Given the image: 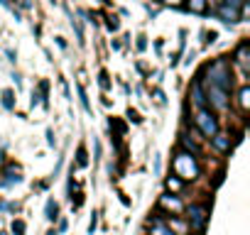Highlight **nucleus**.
Returning <instances> with one entry per match:
<instances>
[{"mask_svg":"<svg viewBox=\"0 0 250 235\" xmlns=\"http://www.w3.org/2000/svg\"><path fill=\"white\" fill-rule=\"evenodd\" d=\"M243 3H245V0H221V15L235 20L240 8H243Z\"/></svg>","mask_w":250,"mask_h":235,"instance_id":"4","label":"nucleus"},{"mask_svg":"<svg viewBox=\"0 0 250 235\" xmlns=\"http://www.w3.org/2000/svg\"><path fill=\"white\" fill-rule=\"evenodd\" d=\"M208 83L221 88V91H228V69H226V61H216L211 69H208Z\"/></svg>","mask_w":250,"mask_h":235,"instance_id":"2","label":"nucleus"},{"mask_svg":"<svg viewBox=\"0 0 250 235\" xmlns=\"http://www.w3.org/2000/svg\"><path fill=\"white\" fill-rule=\"evenodd\" d=\"M160 203H162L165 208H169V211H174V213H179V211H184V206H182V201H179L177 196H162V198H160Z\"/></svg>","mask_w":250,"mask_h":235,"instance_id":"7","label":"nucleus"},{"mask_svg":"<svg viewBox=\"0 0 250 235\" xmlns=\"http://www.w3.org/2000/svg\"><path fill=\"white\" fill-rule=\"evenodd\" d=\"M13 230H15V233H22V230H25V225H22V223H15V225H13Z\"/></svg>","mask_w":250,"mask_h":235,"instance_id":"16","label":"nucleus"},{"mask_svg":"<svg viewBox=\"0 0 250 235\" xmlns=\"http://www.w3.org/2000/svg\"><path fill=\"white\" fill-rule=\"evenodd\" d=\"M248 105H250V88L243 86V91H240V108L248 110Z\"/></svg>","mask_w":250,"mask_h":235,"instance_id":"11","label":"nucleus"},{"mask_svg":"<svg viewBox=\"0 0 250 235\" xmlns=\"http://www.w3.org/2000/svg\"><path fill=\"white\" fill-rule=\"evenodd\" d=\"M165 3H167V5H179L182 0H165Z\"/></svg>","mask_w":250,"mask_h":235,"instance_id":"18","label":"nucleus"},{"mask_svg":"<svg viewBox=\"0 0 250 235\" xmlns=\"http://www.w3.org/2000/svg\"><path fill=\"white\" fill-rule=\"evenodd\" d=\"M196 125L201 128V133L204 135H208V137H213L216 135V130H218V125H216V120L208 115V113H204V110H199L196 113Z\"/></svg>","mask_w":250,"mask_h":235,"instance_id":"3","label":"nucleus"},{"mask_svg":"<svg viewBox=\"0 0 250 235\" xmlns=\"http://www.w3.org/2000/svg\"><path fill=\"white\" fill-rule=\"evenodd\" d=\"M238 61H240L243 69H248V42L240 44V49H238Z\"/></svg>","mask_w":250,"mask_h":235,"instance_id":"9","label":"nucleus"},{"mask_svg":"<svg viewBox=\"0 0 250 235\" xmlns=\"http://www.w3.org/2000/svg\"><path fill=\"white\" fill-rule=\"evenodd\" d=\"M152 235H177V233H172V230L165 228L162 223H152Z\"/></svg>","mask_w":250,"mask_h":235,"instance_id":"12","label":"nucleus"},{"mask_svg":"<svg viewBox=\"0 0 250 235\" xmlns=\"http://www.w3.org/2000/svg\"><path fill=\"white\" fill-rule=\"evenodd\" d=\"M79 162H81V164H86V152H83V150L79 152Z\"/></svg>","mask_w":250,"mask_h":235,"instance_id":"17","label":"nucleus"},{"mask_svg":"<svg viewBox=\"0 0 250 235\" xmlns=\"http://www.w3.org/2000/svg\"><path fill=\"white\" fill-rule=\"evenodd\" d=\"M167 186H169V189H172V191H179V189H182V181H179V179H174V176H172V179H167Z\"/></svg>","mask_w":250,"mask_h":235,"instance_id":"14","label":"nucleus"},{"mask_svg":"<svg viewBox=\"0 0 250 235\" xmlns=\"http://www.w3.org/2000/svg\"><path fill=\"white\" fill-rule=\"evenodd\" d=\"M213 145H216V147H218L221 152H226V150L230 147V142H228V137H226V135H218V133L213 135Z\"/></svg>","mask_w":250,"mask_h":235,"instance_id":"8","label":"nucleus"},{"mask_svg":"<svg viewBox=\"0 0 250 235\" xmlns=\"http://www.w3.org/2000/svg\"><path fill=\"white\" fill-rule=\"evenodd\" d=\"M174 172H177V176H182V179H194V176L199 174V167H196V162H194L191 155L182 152V155L174 159Z\"/></svg>","mask_w":250,"mask_h":235,"instance_id":"1","label":"nucleus"},{"mask_svg":"<svg viewBox=\"0 0 250 235\" xmlns=\"http://www.w3.org/2000/svg\"><path fill=\"white\" fill-rule=\"evenodd\" d=\"M47 218H52V220L57 218V206L54 203H47Z\"/></svg>","mask_w":250,"mask_h":235,"instance_id":"15","label":"nucleus"},{"mask_svg":"<svg viewBox=\"0 0 250 235\" xmlns=\"http://www.w3.org/2000/svg\"><path fill=\"white\" fill-rule=\"evenodd\" d=\"M191 13H204L206 10V0H187Z\"/></svg>","mask_w":250,"mask_h":235,"instance_id":"10","label":"nucleus"},{"mask_svg":"<svg viewBox=\"0 0 250 235\" xmlns=\"http://www.w3.org/2000/svg\"><path fill=\"white\" fill-rule=\"evenodd\" d=\"M208 96H211V100H213L216 108H226V105H228L226 91H221V88H216V86H211V83H208Z\"/></svg>","mask_w":250,"mask_h":235,"instance_id":"6","label":"nucleus"},{"mask_svg":"<svg viewBox=\"0 0 250 235\" xmlns=\"http://www.w3.org/2000/svg\"><path fill=\"white\" fill-rule=\"evenodd\" d=\"M182 142H184V147H187V150H191V152H199V145H196V142H191L189 137H182Z\"/></svg>","mask_w":250,"mask_h":235,"instance_id":"13","label":"nucleus"},{"mask_svg":"<svg viewBox=\"0 0 250 235\" xmlns=\"http://www.w3.org/2000/svg\"><path fill=\"white\" fill-rule=\"evenodd\" d=\"M189 218H191V225H194L196 230H201V228L206 225V211H204L201 206H191V208H189Z\"/></svg>","mask_w":250,"mask_h":235,"instance_id":"5","label":"nucleus"}]
</instances>
